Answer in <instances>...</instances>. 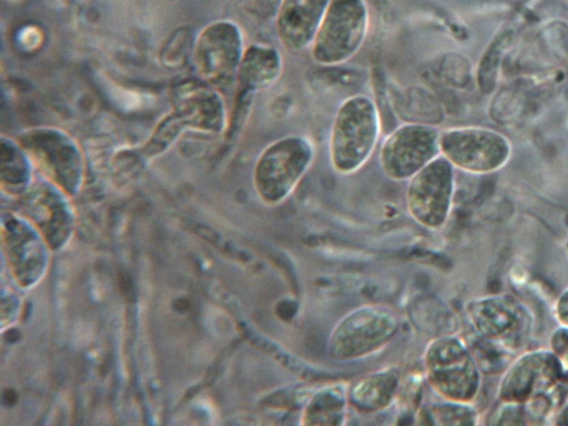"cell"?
Masks as SVG:
<instances>
[{
  "label": "cell",
  "mask_w": 568,
  "mask_h": 426,
  "mask_svg": "<svg viewBox=\"0 0 568 426\" xmlns=\"http://www.w3.org/2000/svg\"><path fill=\"white\" fill-rule=\"evenodd\" d=\"M196 39L191 29L176 30L168 40L161 53V62L170 69L180 68L189 57L194 55Z\"/></svg>",
  "instance_id": "cell-21"
},
{
  "label": "cell",
  "mask_w": 568,
  "mask_h": 426,
  "mask_svg": "<svg viewBox=\"0 0 568 426\" xmlns=\"http://www.w3.org/2000/svg\"><path fill=\"white\" fill-rule=\"evenodd\" d=\"M20 142L2 138V179L7 183L23 184L29 176V163Z\"/></svg>",
  "instance_id": "cell-20"
},
{
  "label": "cell",
  "mask_w": 568,
  "mask_h": 426,
  "mask_svg": "<svg viewBox=\"0 0 568 426\" xmlns=\"http://www.w3.org/2000/svg\"><path fill=\"white\" fill-rule=\"evenodd\" d=\"M549 349L558 362L561 381L568 382V326L560 325L554 331Z\"/></svg>",
  "instance_id": "cell-22"
},
{
  "label": "cell",
  "mask_w": 568,
  "mask_h": 426,
  "mask_svg": "<svg viewBox=\"0 0 568 426\" xmlns=\"http://www.w3.org/2000/svg\"><path fill=\"white\" fill-rule=\"evenodd\" d=\"M567 2H568V0H567Z\"/></svg>",
  "instance_id": "cell-30"
},
{
  "label": "cell",
  "mask_w": 568,
  "mask_h": 426,
  "mask_svg": "<svg viewBox=\"0 0 568 426\" xmlns=\"http://www.w3.org/2000/svg\"><path fill=\"white\" fill-rule=\"evenodd\" d=\"M400 386L396 371L386 368L361 378L348 392L351 407L371 414L388 409Z\"/></svg>",
  "instance_id": "cell-15"
},
{
  "label": "cell",
  "mask_w": 568,
  "mask_h": 426,
  "mask_svg": "<svg viewBox=\"0 0 568 426\" xmlns=\"http://www.w3.org/2000/svg\"><path fill=\"white\" fill-rule=\"evenodd\" d=\"M20 337H21V335L19 334V331L11 329L6 335V341L9 342V343H16V342H18L20 339Z\"/></svg>",
  "instance_id": "cell-27"
},
{
  "label": "cell",
  "mask_w": 568,
  "mask_h": 426,
  "mask_svg": "<svg viewBox=\"0 0 568 426\" xmlns=\"http://www.w3.org/2000/svg\"><path fill=\"white\" fill-rule=\"evenodd\" d=\"M557 424L568 425V406L559 413Z\"/></svg>",
  "instance_id": "cell-28"
},
{
  "label": "cell",
  "mask_w": 568,
  "mask_h": 426,
  "mask_svg": "<svg viewBox=\"0 0 568 426\" xmlns=\"http://www.w3.org/2000/svg\"><path fill=\"white\" fill-rule=\"evenodd\" d=\"M173 113L186 129L220 134L226 126V111L221 94L202 79L186 80L172 90Z\"/></svg>",
  "instance_id": "cell-13"
},
{
  "label": "cell",
  "mask_w": 568,
  "mask_h": 426,
  "mask_svg": "<svg viewBox=\"0 0 568 426\" xmlns=\"http://www.w3.org/2000/svg\"><path fill=\"white\" fill-rule=\"evenodd\" d=\"M174 308H175V311H178L180 313H184L189 308H191V304H189V302L186 300L181 298V300L175 301Z\"/></svg>",
  "instance_id": "cell-26"
},
{
  "label": "cell",
  "mask_w": 568,
  "mask_h": 426,
  "mask_svg": "<svg viewBox=\"0 0 568 426\" xmlns=\"http://www.w3.org/2000/svg\"><path fill=\"white\" fill-rule=\"evenodd\" d=\"M315 159L313 142L304 135L281 138L260 155L254 185L260 200L274 207L286 202L307 174Z\"/></svg>",
  "instance_id": "cell-3"
},
{
  "label": "cell",
  "mask_w": 568,
  "mask_h": 426,
  "mask_svg": "<svg viewBox=\"0 0 568 426\" xmlns=\"http://www.w3.org/2000/svg\"><path fill=\"white\" fill-rule=\"evenodd\" d=\"M398 331L399 320L394 311L381 305L362 306L331 331L326 352L339 362L362 359L386 348Z\"/></svg>",
  "instance_id": "cell-4"
},
{
  "label": "cell",
  "mask_w": 568,
  "mask_h": 426,
  "mask_svg": "<svg viewBox=\"0 0 568 426\" xmlns=\"http://www.w3.org/2000/svg\"><path fill=\"white\" fill-rule=\"evenodd\" d=\"M120 286H121V291H122V294L129 298L132 296L133 294V287H132V283H131V278L125 275V274H121V277H120Z\"/></svg>",
  "instance_id": "cell-24"
},
{
  "label": "cell",
  "mask_w": 568,
  "mask_h": 426,
  "mask_svg": "<svg viewBox=\"0 0 568 426\" xmlns=\"http://www.w3.org/2000/svg\"><path fill=\"white\" fill-rule=\"evenodd\" d=\"M426 381L443 400L473 404L483 387V369L470 347L459 337L444 336L426 346Z\"/></svg>",
  "instance_id": "cell-2"
},
{
  "label": "cell",
  "mask_w": 568,
  "mask_h": 426,
  "mask_svg": "<svg viewBox=\"0 0 568 426\" xmlns=\"http://www.w3.org/2000/svg\"><path fill=\"white\" fill-rule=\"evenodd\" d=\"M17 402H18V394L14 390H12V389L6 390V393H4V403L7 405H9V406H12Z\"/></svg>",
  "instance_id": "cell-25"
},
{
  "label": "cell",
  "mask_w": 568,
  "mask_h": 426,
  "mask_svg": "<svg viewBox=\"0 0 568 426\" xmlns=\"http://www.w3.org/2000/svg\"><path fill=\"white\" fill-rule=\"evenodd\" d=\"M20 144L28 154L50 169L68 192L75 191L82 172V156L69 134L50 128L33 129L21 136Z\"/></svg>",
  "instance_id": "cell-12"
},
{
  "label": "cell",
  "mask_w": 568,
  "mask_h": 426,
  "mask_svg": "<svg viewBox=\"0 0 568 426\" xmlns=\"http://www.w3.org/2000/svg\"><path fill=\"white\" fill-rule=\"evenodd\" d=\"M349 387L335 384L316 392L305 405L301 424L306 426H341L346 424Z\"/></svg>",
  "instance_id": "cell-17"
},
{
  "label": "cell",
  "mask_w": 568,
  "mask_h": 426,
  "mask_svg": "<svg viewBox=\"0 0 568 426\" xmlns=\"http://www.w3.org/2000/svg\"><path fill=\"white\" fill-rule=\"evenodd\" d=\"M454 195L455 168L440 155L408 181V214L424 229L440 230L450 217Z\"/></svg>",
  "instance_id": "cell-6"
},
{
  "label": "cell",
  "mask_w": 568,
  "mask_h": 426,
  "mask_svg": "<svg viewBox=\"0 0 568 426\" xmlns=\"http://www.w3.org/2000/svg\"><path fill=\"white\" fill-rule=\"evenodd\" d=\"M382 133L376 104L364 94L346 100L329 134V162L341 175H352L372 158Z\"/></svg>",
  "instance_id": "cell-1"
},
{
  "label": "cell",
  "mask_w": 568,
  "mask_h": 426,
  "mask_svg": "<svg viewBox=\"0 0 568 426\" xmlns=\"http://www.w3.org/2000/svg\"><path fill=\"white\" fill-rule=\"evenodd\" d=\"M186 130L183 122L172 112L159 123L149 141L142 148V154L146 158H155L165 153Z\"/></svg>",
  "instance_id": "cell-19"
},
{
  "label": "cell",
  "mask_w": 568,
  "mask_h": 426,
  "mask_svg": "<svg viewBox=\"0 0 568 426\" xmlns=\"http://www.w3.org/2000/svg\"><path fill=\"white\" fill-rule=\"evenodd\" d=\"M283 60L277 50L271 45L254 43L245 50L239 80L247 92H257L272 87L281 77Z\"/></svg>",
  "instance_id": "cell-16"
},
{
  "label": "cell",
  "mask_w": 568,
  "mask_h": 426,
  "mask_svg": "<svg viewBox=\"0 0 568 426\" xmlns=\"http://www.w3.org/2000/svg\"><path fill=\"white\" fill-rule=\"evenodd\" d=\"M244 53L241 27L224 20L210 24L201 32L193 58L200 78L214 88H221L239 78Z\"/></svg>",
  "instance_id": "cell-7"
},
{
  "label": "cell",
  "mask_w": 568,
  "mask_h": 426,
  "mask_svg": "<svg viewBox=\"0 0 568 426\" xmlns=\"http://www.w3.org/2000/svg\"><path fill=\"white\" fill-rule=\"evenodd\" d=\"M423 415L428 416L430 419L429 424L443 426L477 425L479 419V414L471 407V404L447 400L423 409Z\"/></svg>",
  "instance_id": "cell-18"
},
{
  "label": "cell",
  "mask_w": 568,
  "mask_h": 426,
  "mask_svg": "<svg viewBox=\"0 0 568 426\" xmlns=\"http://www.w3.org/2000/svg\"><path fill=\"white\" fill-rule=\"evenodd\" d=\"M440 152L455 169L489 174L507 163L510 146L504 135L489 129L453 128L440 133Z\"/></svg>",
  "instance_id": "cell-8"
},
{
  "label": "cell",
  "mask_w": 568,
  "mask_h": 426,
  "mask_svg": "<svg viewBox=\"0 0 568 426\" xmlns=\"http://www.w3.org/2000/svg\"><path fill=\"white\" fill-rule=\"evenodd\" d=\"M566 250H567V253H568V243L566 244Z\"/></svg>",
  "instance_id": "cell-29"
},
{
  "label": "cell",
  "mask_w": 568,
  "mask_h": 426,
  "mask_svg": "<svg viewBox=\"0 0 568 426\" xmlns=\"http://www.w3.org/2000/svg\"><path fill=\"white\" fill-rule=\"evenodd\" d=\"M469 323L478 336L513 352L527 338L530 316L523 306L505 296H488L466 305Z\"/></svg>",
  "instance_id": "cell-11"
},
{
  "label": "cell",
  "mask_w": 568,
  "mask_h": 426,
  "mask_svg": "<svg viewBox=\"0 0 568 426\" xmlns=\"http://www.w3.org/2000/svg\"><path fill=\"white\" fill-rule=\"evenodd\" d=\"M554 311L558 323L568 326V288L557 298Z\"/></svg>",
  "instance_id": "cell-23"
},
{
  "label": "cell",
  "mask_w": 568,
  "mask_h": 426,
  "mask_svg": "<svg viewBox=\"0 0 568 426\" xmlns=\"http://www.w3.org/2000/svg\"><path fill=\"white\" fill-rule=\"evenodd\" d=\"M369 29L366 0H331L312 44V59L322 67L351 61L362 49Z\"/></svg>",
  "instance_id": "cell-5"
},
{
  "label": "cell",
  "mask_w": 568,
  "mask_h": 426,
  "mask_svg": "<svg viewBox=\"0 0 568 426\" xmlns=\"http://www.w3.org/2000/svg\"><path fill=\"white\" fill-rule=\"evenodd\" d=\"M331 0H282L276 32L281 44L292 53L312 47Z\"/></svg>",
  "instance_id": "cell-14"
},
{
  "label": "cell",
  "mask_w": 568,
  "mask_h": 426,
  "mask_svg": "<svg viewBox=\"0 0 568 426\" xmlns=\"http://www.w3.org/2000/svg\"><path fill=\"white\" fill-rule=\"evenodd\" d=\"M440 131L432 125L407 123L392 132L381 150V166L396 182L409 181L442 155Z\"/></svg>",
  "instance_id": "cell-9"
},
{
  "label": "cell",
  "mask_w": 568,
  "mask_h": 426,
  "mask_svg": "<svg viewBox=\"0 0 568 426\" xmlns=\"http://www.w3.org/2000/svg\"><path fill=\"white\" fill-rule=\"evenodd\" d=\"M561 382L558 362L550 349H536L516 357L503 373L498 399L524 405L550 395Z\"/></svg>",
  "instance_id": "cell-10"
}]
</instances>
